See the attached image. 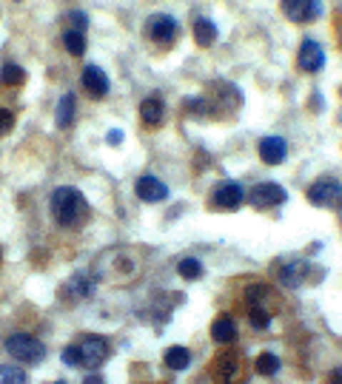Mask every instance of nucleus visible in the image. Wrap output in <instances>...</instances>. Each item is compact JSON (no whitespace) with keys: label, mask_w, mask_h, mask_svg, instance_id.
Wrapping results in <instances>:
<instances>
[{"label":"nucleus","mask_w":342,"mask_h":384,"mask_svg":"<svg viewBox=\"0 0 342 384\" xmlns=\"http://www.w3.org/2000/svg\"><path fill=\"white\" fill-rule=\"evenodd\" d=\"M49 202H51V216H54V222L60 228H74V225L89 219V202L77 188L63 186V188L51 191Z\"/></svg>","instance_id":"1"},{"label":"nucleus","mask_w":342,"mask_h":384,"mask_svg":"<svg viewBox=\"0 0 342 384\" xmlns=\"http://www.w3.org/2000/svg\"><path fill=\"white\" fill-rule=\"evenodd\" d=\"M6 350L11 359L29 362V365H40L46 359V345L40 339H34L31 333H11L6 339Z\"/></svg>","instance_id":"2"},{"label":"nucleus","mask_w":342,"mask_h":384,"mask_svg":"<svg viewBox=\"0 0 342 384\" xmlns=\"http://www.w3.org/2000/svg\"><path fill=\"white\" fill-rule=\"evenodd\" d=\"M109 353H111V348H109V339H103V336H83L77 342V356L86 370H97L109 359Z\"/></svg>","instance_id":"3"},{"label":"nucleus","mask_w":342,"mask_h":384,"mask_svg":"<svg viewBox=\"0 0 342 384\" xmlns=\"http://www.w3.org/2000/svg\"><path fill=\"white\" fill-rule=\"evenodd\" d=\"M308 202L317 208H331L342 202V183L334 177H320L311 188H308Z\"/></svg>","instance_id":"4"},{"label":"nucleus","mask_w":342,"mask_h":384,"mask_svg":"<svg viewBox=\"0 0 342 384\" xmlns=\"http://www.w3.org/2000/svg\"><path fill=\"white\" fill-rule=\"evenodd\" d=\"M146 34L160 46H171L180 34V26L171 14H151L149 23H146Z\"/></svg>","instance_id":"5"},{"label":"nucleus","mask_w":342,"mask_h":384,"mask_svg":"<svg viewBox=\"0 0 342 384\" xmlns=\"http://www.w3.org/2000/svg\"><path fill=\"white\" fill-rule=\"evenodd\" d=\"M288 199V193L283 186H277V183H260V186H254L251 193H248V202L254 205V208H260V211H268V208H277V205H283Z\"/></svg>","instance_id":"6"},{"label":"nucleus","mask_w":342,"mask_h":384,"mask_svg":"<svg viewBox=\"0 0 342 384\" xmlns=\"http://www.w3.org/2000/svg\"><path fill=\"white\" fill-rule=\"evenodd\" d=\"M283 14L291 23H311L323 14V3L320 0H283Z\"/></svg>","instance_id":"7"},{"label":"nucleus","mask_w":342,"mask_h":384,"mask_svg":"<svg viewBox=\"0 0 342 384\" xmlns=\"http://www.w3.org/2000/svg\"><path fill=\"white\" fill-rule=\"evenodd\" d=\"M297 66H300L303 71H308V74H317V71L326 66V51H323V46H320L317 40L306 37L303 46H300V54H297Z\"/></svg>","instance_id":"8"},{"label":"nucleus","mask_w":342,"mask_h":384,"mask_svg":"<svg viewBox=\"0 0 342 384\" xmlns=\"http://www.w3.org/2000/svg\"><path fill=\"white\" fill-rule=\"evenodd\" d=\"M243 202H246V191L237 183H226L211 191V208H217V211H237Z\"/></svg>","instance_id":"9"},{"label":"nucleus","mask_w":342,"mask_h":384,"mask_svg":"<svg viewBox=\"0 0 342 384\" xmlns=\"http://www.w3.org/2000/svg\"><path fill=\"white\" fill-rule=\"evenodd\" d=\"M257 151H260V160H263L266 166H280V163H286V157H288V143H286L283 137H277V134H268V137L260 140Z\"/></svg>","instance_id":"10"},{"label":"nucleus","mask_w":342,"mask_h":384,"mask_svg":"<svg viewBox=\"0 0 342 384\" xmlns=\"http://www.w3.org/2000/svg\"><path fill=\"white\" fill-rule=\"evenodd\" d=\"M134 193L140 202H163L169 199V186L151 174H143L137 183H134Z\"/></svg>","instance_id":"11"},{"label":"nucleus","mask_w":342,"mask_h":384,"mask_svg":"<svg viewBox=\"0 0 342 384\" xmlns=\"http://www.w3.org/2000/svg\"><path fill=\"white\" fill-rule=\"evenodd\" d=\"M80 80H83V89H86L89 97L100 100V97L109 94V77H106V71H103L100 66H86Z\"/></svg>","instance_id":"12"},{"label":"nucleus","mask_w":342,"mask_h":384,"mask_svg":"<svg viewBox=\"0 0 342 384\" xmlns=\"http://www.w3.org/2000/svg\"><path fill=\"white\" fill-rule=\"evenodd\" d=\"M94 293V282L86 276V273H74L66 285H63V296L69 302H80V299H91Z\"/></svg>","instance_id":"13"},{"label":"nucleus","mask_w":342,"mask_h":384,"mask_svg":"<svg viewBox=\"0 0 342 384\" xmlns=\"http://www.w3.org/2000/svg\"><path fill=\"white\" fill-rule=\"evenodd\" d=\"M240 373H243V365H240V359H237L234 353L220 356L217 365H214V376H217V382H223V384H231Z\"/></svg>","instance_id":"14"},{"label":"nucleus","mask_w":342,"mask_h":384,"mask_svg":"<svg viewBox=\"0 0 342 384\" xmlns=\"http://www.w3.org/2000/svg\"><path fill=\"white\" fill-rule=\"evenodd\" d=\"M211 339L220 342V345H228V342L237 339V325H234V319H231L228 313H220V316L211 322Z\"/></svg>","instance_id":"15"},{"label":"nucleus","mask_w":342,"mask_h":384,"mask_svg":"<svg viewBox=\"0 0 342 384\" xmlns=\"http://www.w3.org/2000/svg\"><path fill=\"white\" fill-rule=\"evenodd\" d=\"M140 117H143L146 126H160V123L166 120V106H163V100H160V97H146V100L140 103Z\"/></svg>","instance_id":"16"},{"label":"nucleus","mask_w":342,"mask_h":384,"mask_svg":"<svg viewBox=\"0 0 342 384\" xmlns=\"http://www.w3.org/2000/svg\"><path fill=\"white\" fill-rule=\"evenodd\" d=\"M191 31H194L197 46H203V49L214 46V40H217V26H214L208 17H197V20L191 23Z\"/></svg>","instance_id":"17"},{"label":"nucleus","mask_w":342,"mask_h":384,"mask_svg":"<svg viewBox=\"0 0 342 384\" xmlns=\"http://www.w3.org/2000/svg\"><path fill=\"white\" fill-rule=\"evenodd\" d=\"M308 276V265L306 262H288L283 271H280V279L286 288H300Z\"/></svg>","instance_id":"18"},{"label":"nucleus","mask_w":342,"mask_h":384,"mask_svg":"<svg viewBox=\"0 0 342 384\" xmlns=\"http://www.w3.org/2000/svg\"><path fill=\"white\" fill-rule=\"evenodd\" d=\"M23 83H26L23 66H17V63H3V66H0V86L17 89V86H23Z\"/></svg>","instance_id":"19"},{"label":"nucleus","mask_w":342,"mask_h":384,"mask_svg":"<svg viewBox=\"0 0 342 384\" xmlns=\"http://www.w3.org/2000/svg\"><path fill=\"white\" fill-rule=\"evenodd\" d=\"M74 108H77L74 94H63V100L57 103V128H71V123H74Z\"/></svg>","instance_id":"20"},{"label":"nucleus","mask_w":342,"mask_h":384,"mask_svg":"<svg viewBox=\"0 0 342 384\" xmlns=\"http://www.w3.org/2000/svg\"><path fill=\"white\" fill-rule=\"evenodd\" d=\"M63 46L71 57H80L86 51V34L77 31V29H69V31H63Z\"/></svg>","instance_id":"21"},{"label":"nucleus","mask_w":342,"mask_h":384,"mask_svg":"<svg viewBox=\"0 0 342 384\" xmlns=\"http://www.w3.org/2000/svg\"><path fill=\"white\" fill-rule=\"evenodd\" d=\"M271 296H274V290L268 285H251L246 293V302H248V308H268Z\"/></svg>","instance_id":"22"},{"label":"nucleus","mask_w":342,"mask_h":384,"mask_svg":"<svg viewBox=\"0 0 342 384\" xmlns=\"http://www.w3.org/2000/svg\"><path fill=\"white\" fill-rule=\"evenodd\" d=\"M188 362H191L188 348L174 345V348H169V350H166V365H169L171 370H186V368H188Z\"/></svg>","instance_id":"23"},{"label":"nucleus","mask_w":342,"mask_h":384,"mask_svg":"<svg viewBox=\"0 0 342 384\" xmlns=\"http://www.w3.org/2000/svg\"><path fill=\"white\" fill-rule=\"evenodd\" d=\"M177 273L183 276V279H200L203 276V262L200 259H194V256H186V259H180L177 262Z\"/></svg>","instance_id":"24"},{"label":"nucleus","mask_w":342,"mask_h":384,"mask_svg":"<svg viewBox=\"0 0 342 384\" xmlns=\"http://www.w3.org/2000/svg\"><path fill=\"white\" fill-rule=\"evenodd\" d=\"M0 384H29V373L20 365H3L0 368Z\"/></svg>","instance_id":"25"},{"label":"nucleus","mask_w":342,"mask_h":384,"mask_svg":"<svg viewBox=\"0 0 342 384\" xmlns=\"http://www.w3.org/2000/svg\"><path fill=\"white\" fill-rule=\"evenodd\" d=\"M280 368H283L280 356H274V353H260V356H257V373H263V376H277Z\"/></svg>","instance_id":"26"},{"label":"nucleus","mask_w":342,"mask_h":384,"mask_svg":"<svg viewBox=\"0 0 342 384\" xmlns=\"http://www.w3.org/2000/svg\"><path fill=\"white\" fill-rule=\"evenodd\" d=\"M248 322L257 328V330H266L271 325V310L268 308H251L248 310Z\"/></svg>","instance_id":"27"},{"label":"nucleus","mask_w":342,"mask_h":384,"mask_svg":"<svg viewBox=\"0 0 342 384\" xmlns=\"http://www.w3.org/2000/svg\"><path fill=\"white\" fill-rule=\"evenodd\" d=\"M186 108H188L191 117H206V111H211V103L197 97V100H186Z\"/></svg>","instance_id":"28"},{"label":"nucleus","mask_w":342,"mask_h":384,"mask_svg":"<svg viewBox=\"0 0 342 384\" xmlns=\"http://www.w3.org/2000/svg\"><path fill=\"white\" fill-rule=\"evenodd\" d=\"M63 362H66L69 368H77V365H80V356H77V345H69V348H63Z\"/></svg>","instance_id":"29"},{"label":"nucleus","mask_w":342,"mask_h":384,"mask_svg":"<svg viewBox=\"0 0 342 384\" xmlns=\"http://www.w3.org/2000/svg\"><path fill=\"white\" fill-rule=\"evenodd\" d=\"M11 126H14V114L9 108H0V134L11 131Z\"/></svg>","instance_id":"30"},{"label":"nucleus","mask_w":342,"mask_h":384,"mask_svg":"<svg viewBox=\"0 0 342 384\" xmlns=\"http://www.w3.org/2000/svg\"><path fill=\"white\" fill-rule=\"evenodd\" d=\"M69 20H74V29H77V31H86V26H89V20H86L83 11H71Z\"/></svg>","instance_id":"31"},{"label":"nucleus","mask_w":342,"mask_h":384,"mask_svg":"<svg viewBox=\"0 0 342 384\" xmlns=\"http://www.w3.org/2000/svg\"><path fill=\"white\" fill-rule=\"evenodd\" d=\"M120 140H123V131L111 128V131H109V143H111V146H120Z\"/></svg>","instance_id":"32"},{"label":"nucleus","mask_w":342,"mask_h":384,"mask_svg":"<svg viewBox=\"0 0 342 384\" xmlns=\"http://www.w3.org/2000/svg\"><path fill=\"white\" fill-rule=\"evenodd\" d=\"M328 384H342V368L331 370V376H328Z\"/></svg>","instance_id":"33"},{"label":"nucleus","mask_w":342,"mask_h":384,"mask_svg":"<svg viewBox=\"0 0 342 384\" xmlns=\"http://www.w3.org/2000/svg\"><path fill=\"white\" fill-rule=\"evenodd\" d=\"M83 384H106V382H103V376H86Z\"/></svg>","instance_id":"34"},{"label":"nucleus","mask_w":342,"mask_h":384,"mask_svg":"<svg viewBox=\"0 0 342 384\" xmlns=\"http://www.w3.org/2000/svg\"><path fill=\"white\" fill-rule=\"evenodd\" d=\"M51 384H66V382H63V379H57V382H51Z\"/></svg>","instance_id":"35"},{"label":"nucleus","mask_w":342,"mask_h":384,"mask_svg":"<svg viewBox=\"0 0 342 384\" xmlns=\"http://www.w3.org/2000/svg\"><path fill=\"white\" fill-rule=\"evenodd\" d=\"M340 222H342V202H340Z\"/></svg>","instance_id":"36"},{"label":"nucleus","mask_w":342,"mask_h":384,"mask_svg":"<svg viewBox=\"0 0 342 384\" xmlns=\"http://www.w3.org/2000/svg\"><path fill=\"white\" fill-rule=\"evenodd\" d=\"M0 265H3V251H0Z\"/></svg>","instance_id":"37"},{"label":"nucleus","mask_w":342,"mask_h":384,"mask_svg":"<svg viewBox=\"0 0 342 384\" xmlns=\"http://www.w3.org/2000/svg\"><path fill=\"white\" fill-rule=\"evenodd\" d=\"M340 43H342V34H340Z\"/></svg>","instance_id":"38"},{"label":"nucleus","mask_w":342,"mask_h":384,"mask_svg":"<svg viewBox=\"0 0 342 384\" xmlns=\"http://www.w3.org/2000/svg\"><path fill=\"white\" fill-rule=\"evenodd\" d=\"M14 3H20V0H14Z\"/></svg>","instance_id":"39"},{"label":"nucleus","mask_w":342,"mask_h":384,"mask_svg":"<svg viewBox=\"0 0 342 384\" xmlns=\"http://www.w3.org/2000/svg\"><path fill=\"white\" fill-rule=\"evenodd\" d=\"M340 94H342V91H340Z\"/></svg>","instance_id":"40"}]
</instances>
